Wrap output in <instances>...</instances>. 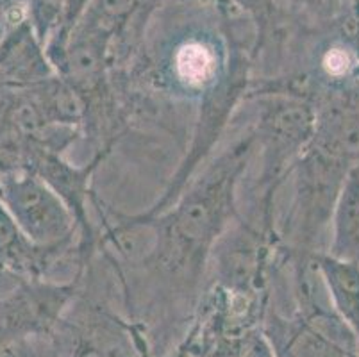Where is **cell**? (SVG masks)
<instances>
[{"instance_id":"cell-1","label":"cell","mask_w":359,"mask_h":357,"mask_svg":"<svg viewBox=\"0 0 359 357\" xmlns=\"http://www.w3.org/2000/svg\"><path fill=\"white\" fill-rule=\"evenodd\" d=\"M254 145L256 133L249 130L205 166L198 179L188 182V189L166 211L145 216L154 225L152 250L118 275L152 279L156 286L184 297L197 293L215 243L238 216L236 188Z\"/></svg>"},{"instance_id":"cell-2","label":"cell","mask_w":359,"mask_h":357,"mask_svg":"<svg viewBox=\"0 0 359 357\" xmlns=\"http://www.w3.org/2000/svg\"><path fill=\"white\" fill-rule=\"evenodd\" d=\"M259 116L256 143L261 147V175L257 182V211L254 224L263 231L276 232L273 202L315 134V106L297 95L270 93L257 97Z\"/></svg>"},{"instance_id":"cell-3","label":"cell","mask_w":359,"mask_h":357,"mask_svg":"<svg viewBox=\"0 0 359 357\" xmlns=\"http://www.w3.org/2000/svg\"><path fill=\"white\" fill-rule=\"evenodd\" d=\"M352 166L309 143L286 177L292 181V196L277 231L279 245L299 254L325 252L322 243L327 231L331 234L336 201Z\"/></svg>"},{"instance_id":"cell-4","label":"cell","mask_w":359,"mask_h":357,"mask_svg":"<svg viewBox=\"0 0 359 357\" xmlns=\"http://www.w3.org/2000/svg\"><path fill=\"white\" fill-rule=\"evenodd\" d=\"M0 201L36 247L81 252V232L74 213L38 173L16 170L0 175Z\"/></svg>"},{"instance_id":"cell-5","label":"cell","mask_w":359,"mask_h":357,"mask_svg":"<svg viewBox=\"0 0 359 357\" xmlns=\"http://www.w3.org/2000/svg\"><path fill=\"white\" fill-rule=\"evenodd\" d=\"M79 281L54 283L0 274V345L52 334L75 299Z\"/></svg>"},{"instance_id":"cell-6","label":"cell","mask_w":359,"mask_h":357,"mask_svg":"<svg viewBox=\"0 0 359 357\" xmlns=\"http://www.w3.org/2000/svg\"><path fill=\"white\" fill-rule=\"evenodd\" d=\"M315 134L311 145L359 165V83L316 90Z\"/></svg>"},{"instance_id":"cell-7","label":"cell","mask_w":359,"mask_h":357,"mask_svg":"<svg viewBox=\"0 0 359 357\" xmlns=\"http://www.w3.org/2000/svg\"><path fill=\"white\" fill-rule=\"evenodd\" d=\"M60 263H72L83 271L86 270L79 250L60 252L36 247L0 201V274L55 283L54 271Z\"/></svg>"},{"instance_id":"cell-8","label":"cell","mask_w":359,"mask_h":357,"mask_svg":"<svg viewBox=\"0 0 359 357\" xmlns=\"http://www.w3.org/2000/svg\"><path fill=\"white\" fill-rule=\"evenodd\" d=\"M315 263L332 311L348 327L359 346V263L338 260L327 252L315 254Z\"/></svg>"},{"instance_id":"cell-9","label":"cell","mask_w":359,"mask_h":357,"mask_svg":"<svg viewBox=\"0 0 359 357\" xmlns=\"http://www.w3.org/2000/svg\"><path fill=\"white\" fill-rule=\"evenodd\" d=\"M327 254L359 263V165L352 166L336 201Z\"/></svg>"},{"instance_id":"cell-10","label":"cell","mask_w":359,"mask_h":357,"mask_svg":"<svg viewBox=\"0 0 359 357\" xmlns=\"http://www.w3.org/2000/svg\"><path fill=\"white\" fill-rule=\"evenodd\" d=\"M224 75L217 54L201 41L182 43L172 58V83L186 93L202 97L217 86Z\"/></svg>"},{"instance_id":"cell-11","label":"cell","mask_w":359,"mask_h":357,"mask_svg":"<svg viewBox=\"0 0 359 357\" xmlns=\"http://www.w3.org/2000/svg\"><path fill=\"white\" fill-rule=\"evenodd\" d=\"M48 336H31L0 345V357H55V346Z\"/></svg>"},{"instance_id":"cell-12","label":"cell","mask_w":359,"mask_h":357,"mask_svg":"<svg viewBox=\"0 0 359 357\" xmlns=\"http://www.w3.org/2000/svg\"><path fill=\"white\" fill-rule=\"evenodd\" d=\"M25 24V6L22 0H0V47L15 29Z\"/></svg>"}]
</instances>
